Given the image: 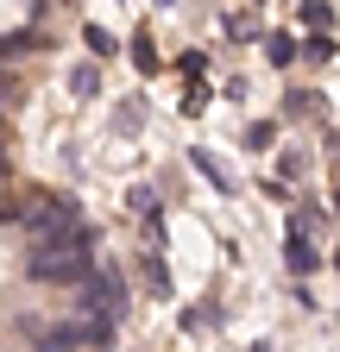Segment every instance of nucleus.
I'll list each match as a JSON object with an SVG mask.
<instances>
[{"mask_svg":"<svg viewBox=\"0 0 340 352\" xmlns=\"http://www.w3.org/2000/svg\"><path fill=\"white\" fill-rule=\"evenodd\" d=\"M25 271L38 283H76L82 271H95V233L89 227H76L63 239H38L32 258H25Z\"/></svg>","mask_w":340,"mask_h":352,"instance_id":"1","label":"nucleus"},{"mask_svg":"<svg viewBox=\"0 0 340 352\" xmlns=\"http://www.w3.org/2000/svg\"><path fill=\"white\" fill-rule=\"evenodd\" d=\"M19 220H25V233H32V245H38V239L76 233V227H82V208H76V195H45V201H32Z\"/></svg>","mask_w":340,"mask_h":352,"instance_id":"2","label":"nucleus"},{"mask_svg":"<svg viewBox=\"0 0 340 352\" xmlns=\"http://www.w3.org/2000/svg\"><path fill=\"white\" fill-rule=\"evenodd\" d=\"M189 164H195V170L208 176V183H215V189H221V195H233V176H227V164H221L215 151H202V145H189Z\"/></svg>","mask_w":340,"mask_h":352,"instance_id":"3","label":"nucleus"},{"mask_svg":"<svg viewBox=\"0 0 340 352\" xmlns=\"http://www.w3.org/2000/svg\"><path fill=\"white\" fill-rule=\"evenodd\" d=\"M284 258H290V271H296V277H309V271H315V245H309L303 233H290V245H284Z\"/></svg>","mask_w":340,"mask_h":352,"instance_id":"4","label":"nucleus"},{"mask_svg":"<svg viewBox=\"0 0 340 352\" xmlns=\"http://www.w3.org/2000/svg\"><path fill=\"white\" fill-rule=\"evenodd\" d=\"M139 271H145V289H151V296H170V271H164V258H158V252H145Z\"/></svg>","mask_w":340,"mask_h":352,"instance_id":"5","label":"nucleus"},{"mask_svg":"<svg viewBox=\"0 0 340 352\" xmlns=\"http://www.w3.org/2000/svg\"><path fill=\"white\" fill-rule=\"evenodd\" d=\"M265 57H271V63L284 69V63L296 57V38H290V32H271V38H265Z\"/></svg>","mask_w":340,"mask_h":352,"instance_id":"6","label":"nucleus"},{"mask_svg":"<svg viewBox=\"0 0 340 352\" xmlns=\"http://www.w3.org/2000/svg\"><path fill=\"white\" fill-rule=\"evenodd\" d=\"M25 51H38L32 32H0V57H25Z\"/></svg>","mask_w":340,"mask_h":352,"instance_id":"7","label":"nucleus"},{"mask_svg":"<svg viewBox=\"0 0 340 352\" xmlns=\"http://www.w3.org/2000/svg\"><path fill=\"white\" fill-rule=\"evenodd\" d=\"M315 227H321V208H315V201H303V208L290 214V233H303V239H309Z\"/></svg>","mask_w":340,"mask_h":352,"instance_id":"8","label":"nucleus"},{"mask_svg":"<svg viewBox=\"0 0 340 352\" xmlns=\"http://www.w3.org/2000/svg\"><path fill=\"white\" fill-rule=\"evenodd\" d=\"M82 44H89V51H95V57H114V51H120V44H114V32H107V25H89V32H82Z\"/></svg>","mask_w":340,"mask_h":352,"instance_id":"9","label":"nucleus"},{"mask_svg":"<svg viewBox=\"0 0 340 352\" xmlns=\"http://www.w3.org/2000/svg\"><path fill=\"white\" fill-rule=\"evenodd\" d=\"M328 19H334V7H328V0H303V25H315V32H321Z\"/></svg>","mask_w":340,"mask_h":352,"instance_id":"10","label":"nucleus"},{"mask_svg":"<svg viewBox=\"0 0 340 352\" xmlns=\"http://www.w3.org/2000/svg\"><path fill=\"white\" fill-rule=\"evenodd\" d=\"M271 139H277V126H271V120H252V132H246V145H252V151H265Z\"/></svg>","mask_w":340,"mask_h":352,"instance_id":"11","label":"nucleus"},{"mask_svg":"<svg viewBox=\"0 0 340 352\" xmlns=\"http://www.w3.org/2000/svg\"><path fill=\"white\" fill-rule=\"evenodd\" d=\"M126 208H133V214H158V195H151V189H145V183H139V189H133V195H126Z\"/></svg>","mask_w":340,"mask_h":352,"instance_id":"12","label":"nucleus"},{"mask_svg":"<svg viewBox=\"0 0 340 352\" xmlns=\"http://www.w3.org/2000/svg\"><path fill=\"white\" fill-rule=\"evenodd\" d=\"M296 51L315 57V63H328V57H334V38H309V44H296Z\"/></svg>","mask_w":340,"mask_h":352,"instance_id":"13","label":"nucleus"},{"mask_svg":"<svg viewBox=\"0 0 340 352\" xmlns=\"http://www.w3.org/2000/svg\"><path fill=\"white\" fill-rule=\"evenodd\" d=\"M70 88H76V95H95V88H101V82H95V69H89V63H82V69L70 76Z\"/></svg>","mask_w":340,"mask_h":352,"instance_id":"14","label":"nucleus"},{"mask_svg":"<svg viewBox=\"0 0 340 352\" xmlns=\"http://www.w3.org/2000/svg\"><path fill=\"white\" fill-rule=\"evenodd\" d=\"M277 170H284V183H296V176H303V170H309V157H303V151H290V157H284Z\"/></svg>","mask_w":340,"mask_h":352,"instance_id":"15","label":"nucleus"},{"mask_svg":"<svg viewBox=\"0 0 340 352\" xmlns=\"http://www.w3.org/2000/svg\"><path fill=\"white\" fill-rule=\"evenodd\" d=\"M133 63H139V69H158V51H151L145 38H133Z\"/></svg>","mask_w":340,"mask_h":352,"instance_id":"16","label":"nucleus"},{"mask_svg":"<svg viewBox=\"0 0 340 352\" xmlns=\"http://www.w3.org/2000/svg\"><path fill=\"white\" fill-rule=\"evenodd\" d=\"M0 107H13V82L7 76H0Z\"/></svg>","mask_w":340,"mask_h":352,"instance_id":"17","label":"nucleus"},{"mask_svg":"<svg viewBox=\"0 0 340 352\" xmlns=\"http://www.w3.org/2000/svg\"><path fill=\"white\" fill-rule=\"evenodd\" d=\"M334 214H340V189H334Z\"/></svg>","mask_w":340,"mask_h":352,"instance_id":"18","label":"nucleus"},{"mask_svg":"<svg viewBox=\"0 0 340 352\" xmlns=\"http://www.w3.org/2000/svg\"><path fill=\"white\" fill-rule=\"evenodd\" d=\"M334 264H340V252H334Z\"/></svg>","mask_w":340,"mask_h":352,"instance_id":"19","label":"nucleus"}]
</instances>
